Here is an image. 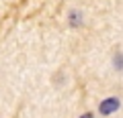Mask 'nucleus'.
I'll list each match as a JSON object with an SVG mask.
<instances>
[{
	"label": "nucleus",
	"instance_id": "nucleus-1",
	"mask_svg": "<svg viewBox=\"0 0 123 118\" xmlns=\"http://www.w3.org/2000/svg\"><path fill=\"white\" fill-rule=\"evenodd\" d=\"M117 108H119V100H117V98H107V100H103V102H101V106H98L101 114H105V116L113 114Z\"/></svg>",
	"mask_w": 123,
	"mask_h": 118
},
{
	"label": "nucleus",
	"instance_id": "nucleus-2",
	"mask_svg": "<svg viewBox=\"0 0 123 118\" xmlns=\"http://www.w3.org/2000/svg\"><path fill=\"white\" fill-rule=\"evenodd\" d=\"M80 118H94V116H92V114H82Z\"/></svg>",
	"mask_w": 123,
	"mask_h": 118
}]
</instances>
